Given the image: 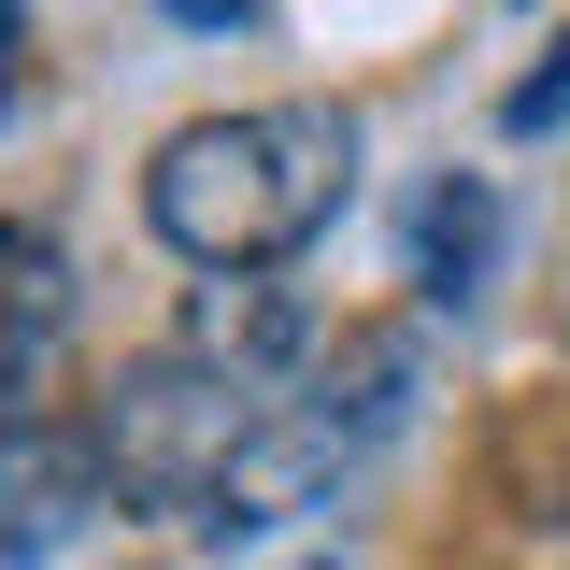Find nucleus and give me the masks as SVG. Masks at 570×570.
<instances>
[{
  "label": "nucleus",
  "instance_id": "nucleus-1",
  "mask_svg": "<svg viewBox=\"0 0 570 570\" xmlns=\"http://www.w3.org/2000/svg\"><path fill=\"white\" fill-rule=\"evenodd\" d=\"M86 442H100V485L115 499L200 528V542H243V528L314 513L343 485V456H356L343 414H314V400H285V385H257V371H228L200 343L115 371L100 414H86Z\"/></svg>",
  "mask_w": 570,
  "mask_h": 570
},
{
  "label": "nucleus",
  "instance_id": "nucleus-2",
  "mask_svg": "<svg viewBox=\"0 0 570 570\" xmlns=\"http://www.w3.org/2000/svg\"><path fill=\"white\" fill-rule=\"evenodd\" d=\"M356 200V115L343 100H257V115H200L157 142L142 214L186 272H285L328 214Z\"/></svg>",
  "mask_w": 570,
  "mask_h": 570
},
{
  "label": "nucleus",
  "instance_id": "nucleus-3",
  "mask_svg": "<svg viewBox=\"0 0 570 570\" xmlns=\"http://www.w3.org/2000/svg\"><path fill=\"white\" fill-rule=\"evenodd\" d=\"M58 243L43 228H0V428L29 414V371H43V343H58Z\"/></svg>",
  "mask_w": 570,
  "mask_h": 570
},
{
  "label": "nucleus",
  "instance_id": "nucleus-4",
  "mask_svg": "<svg viewBox=\"0 0 570 570\" xmlns=\"http://www.w3.org/2000/svg\"><path fill=\"white\" fill-rule=\"evenodd\" d=\"M186 343L228 356V371H257V385H285V356H299V299H285V285H257V272H214Z\"/></svg>",
  "mask_w": 570,
  "mask_h": 570
},
{
  "label": "nucleus",
  "instance_id": "nucleus-5",
  "mask_svg": "<svg viewBox=\"0 0 570 570\" xmlns=\"http://www.w3.org/2000/svg\"><path fill=\"white\" fill-rule=\"evenodd\" d=\"M485 243H499L485 186H442V200L414 214V285H428V299H471V272H485Z\"/></svg>",
  "mask_w": 570,
  "mask_h": 570
},
{
  "label": "nucleus",
  "instance_id": "nucleus-6",
  "mask_svg": "<svg viewBox=\"0 0 570 570\" xmlns=\"http://www.w3.org/2000/svg\"><path fill=\"white\" fill-rule=\"evenodd\" d=\"M513 129H570V43H557V71L513 86Z\"/></svg>",
  "mask_w": 570,
  "mask_h": 570
},
{
  "label": "nucleus",
  "instance_id": "nucleus-7",
  "mask_svg": "<svg viewBox=\"0 0 570 570\" xmlns=\"http://www.w3.org/2000/svg\"><path fill=\"white\" fill-rule=\"evenodd\" d=\"M14 43H29V14L0 0V115H14Z\"/></svg>",
  "mask_w": 570,
  "mask_h": 570
},
{
  "label": "nucleus",
  "instance_id": "nucleus-8",
  "mask_svg": "<svg viewBox=\"0 0 570 570\" xmlns=\"http://www.w3.org/2000/svg\"><path fill=\"white\" fill-rule=\"evenodd\" d=\"M0 570H43V542H29V528H0Z\"/></svg>",
  "mask_w": 570,
  "mask_h": 570
},
{
  "label": "nucleus",
  "instance_id": "nucleus-9",
  "mask_svg": "<svg viewBox=\"0 0 570 570\" xmlns=\"http://www.w3.org/2000/svg\"><path fill=\"white\" fill-rule=\"evenodd\" d=\"M171 14H200V29H214V14H243V0H171Z\"/></svg>",
  "mask_w": 570,
  "mask_h": 570
}]
</instances>
